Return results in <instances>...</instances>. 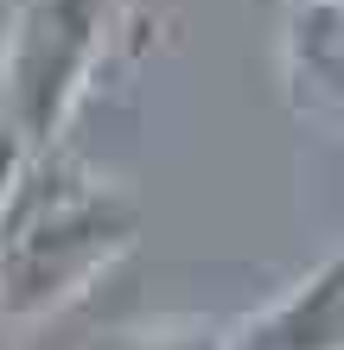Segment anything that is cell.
I'll list each match as a JSON object with an SVG mask.
<instances>
[{
	"label": "cell",
	"instance_id": "2",
	"mask_svg": "<svg viewBox=\"0 0 344 350\" xmlns=\"http://www.w3.org/2000/svg\"><path fill=\"white\" fill-rule=\"evenodd\" d=\"M121 32V0H7L0 26V128L26 153L64 140Z\"/></svg>",
	"mask_w": 344,
	"mask_h": 350
},
{
	"label": "cell",
	"instance_id": "4",
	"mask_svg": "<svg viewBox=\"0 0 344 350\" xmlns=\"http://www.w3.org/2000/svg\"><path fill=\"white\" fill-rule=\"evenodd\" d=\"M280 51L300 109H344V0H287Z\"/></svg>",
	"mask_w": 344,
	"mask_h": 350
},
{
	"label": "cell",
	"instance_id": "5",
	"mask_svg": "<svg viewBox=\"0 0 344 350\" xmlns=\"http://www.w3.org/2000/svg\"><path fill=\"white\" fill-rule=\"evenodd\" d=\"M134 350H230V332H217V325H166V332H147Z\"/></svg>",
	"mask_w": 344,
	"mask_h": 350
},
{
	"label": "cell",
	"instance_id": "3",
	"mask_svg": "<svg viewBox=\"0 0 344 350\" xmlns=\"http://www.w3.org/2000/svg\"><path fill=\"white\" fill-rule=\"evenodd\" d=\"M230 350H344V249L306 267L274 306L242 319Z\"/></svg>",
	"mask_w": 344,
	"mask_h": 350
},
{
	"label": "cell",
	"instance_id": "1",
	"mask_svg": "<svg viewBox=\"0 0 344 350\" xmlns=\"http://www.w3.org/2000/svg\"><path fill=\"white\" fill-rule=\"evenodd\" d=\"M140 242V204L64 140L26 153L0 198V325H38L90 293Z\"/></svg>",
	"mask_w": 344,
	"mask_h": 350
}]
</instances>
